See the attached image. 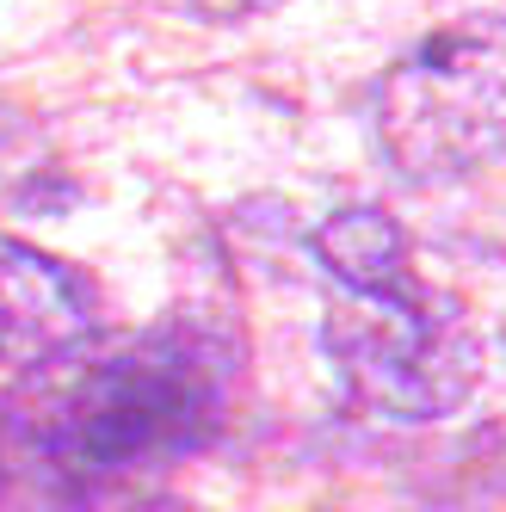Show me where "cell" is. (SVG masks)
<instances>
[{"instance_id":"3","label":"cell","mask_w":506,"mask_h":512,"mask_svg":"<svg viewBox=\"0 0 506 512\" xmlns=\"http://www.w3.org/2000/svg\"><path fill=\"white\" fill-rule=\"evenodd\" d=\"M371 136L414 186L506 161V13H463L395 56L371 93Z\"/></svg>"},{"instance_id":"5","label":"cell","mask_w":506,"mask_h":512,"mask_svg":"<svg viewBox=\"0 0 506 512\" xmlns=\"http://www.w3.org/2000/svg\"><path fill=\"white\" fill-rule=\"evenodd\" d=\"M309 253H315V266L328 272L334 290H371V284H389L395 272L414 266L402 223H395L389 210H377V204L334 210L328 223L309 235Z\"/></svg>"},{"instance_id":"8","label":"cell","mask_w":506,"mask_h":512,"mask_svg":"<svg viewBox=\"0 0 506 512\" xmlns=\"http://www.w3.org/2000/svg\"><path fill=\"white\" fill-rule=\"evenodd\" d=\"M7 414V408H0ZM0 488H7V420H0Z\"/></svg>"},{"instance_id":"1","label":"cell","mask_w":506,"mask_h":512,"mask_svg":"<svg viewBox=\"0 0 506 512\" xmlns=\"http://www.w3.org/2000/svg\"><path fill=\"white\" fill-rule=\"evenodd\" d=\"M241 340L210 315H167L99 352L38 426V445L75 488L136 482L204 451L229 420Z\"/></svg>"},{"instance_id":"2","label":"cell","mask_w":506,"mask_h":512,"mask_svg":"<svg viewBox=\"0 0 506 512\" xmlns=\"http://www.w3.org/2000/svg\"><path fill=\"white\" fill-rule=\"evenodd\" d=\"M321 352L352 408L389 426L445 420L482 383L476 321L414 266L371 290H334L328 321H321Z\"/></svg>"},{"instance_id":"7","label":"cell","mask_w":506,"mask_h":512,"mask_svg":"<svg viewBox=\"0 0 506 512\" xmlns=\"http://www.w3.org/2000/svg\"><path fill=\"white\" fill-rule=\"evenodd\" d=\"M198 19H216V25H235V19H260V13H278L284 0H173Z\"/></svg>"},{"instance_id":"4","label":"cell","mask_w":506,"mask_h":512,"mask_svg":"<svg viewBox=\"0 0 506 512\" xmlns=\"http://www.w3.org/2000/svg\"><path fill=\"white\" fill-rule=\"evenodd\" d=\"M93 284L44 247L0 235V371H38L93 340Z\"/></svg>"},{"instance_id":"6","label":"cell","mask_w":506,"mask_h":512,"mask_svg":"<svg viewBox=\"0 0 506 512\" xmlns=\"http://www.w3.org/2000/svg\"><path fill=\"white\" fill-rule=\"evenodd\" d=\"M62 512H179L167 494H142L136 482H93V488H75Z\"/></svg>"}]
</instances>
